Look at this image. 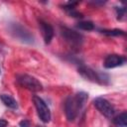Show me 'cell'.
Masks as SVG:
<instances>
[{"instance_id": "1", "label": "cell", "mask_w": 127, "mask_h": 127, "mask_svg": "<svg viewBox=\"0 0 127 127\" xmlns=\"http://www.w3.org/2000/svg\"><path fill=\"white\" fill-rule=\"evenodd\" d=\"M88 99V94L80 91L77 92L74 95H69L64 103V111L65 116L68 121H73L76 116L78 115V112L82 109L85 102Z\"/></svg>"}, {"instance_id": "2", "label": "cell", "mask_w": 127, "mask_h": 127, "mask_svg": "<svg viewBox=\"0 0 127 127\" xmlns=\"http://www.w3.org/2000/svg\"><path fill=\"white\" fill-rule=\"evenodd\" d=\"M78 72L82 77L99 84H107L109 82V77L105 73H100L86 65H80L78 67Z\"/></svg>"}, {"instance_id": "3", "label": "cell", "mask_w": 127, "mask_h": 127, "mask_svg": "<svg viewBox=\"0 0 127 127\" xmlns=\"http://www.w3.org/2000/svg\"><path fill=\"white\" fill-rule=\"evenodd\" d=\"M17 81L18 83L31 90V91H40L43 89V85L42 83L37 79L35 78L34 76H31V75H28V74H20L17 76Z\"/></svg>"}, {"instance_id": "4", "label": "cell", "mask_w": 127, "mask_h": 127, "mask_svg": "<svg viewBox=\"0 0 127 127\" xmlns=\"http://www.w3.org/2000/svg\"><path fill=\"white\" fill-rule=\"evenodd\" d=\"M33 102L35 104V107L37 109V113H38V116L40 117V119L45 123L50 122L51 111H50V108L48 107L47 103L40 96H37V95L33 96Z\"/></svg>"}, {"instance_id": "5", "label": "cell", "mask_w": 127, "mask_h": 127, "mask_svg": "<svg viewBox=\"0 0 127 127\" xmlns=\"http://www.w3.org/2000/svg\"><path fill=\"white\" fill-rule=\"evenodd\" d=\"M93 103H94V106L97 108V110L101 114H103L105 117H107V118L113 117L115 110H114V107L111 105V103L108 100H106L103 97H97L94 99Z\"/></svg>"}, {"instance_id": "6", "label": "cell", "mask_w": 127, "mask_h": 127, "mask_svg": "<svg viewBox=\"0 0 127 127\" xmlns=\"http://www.w3.org/2000/svg\"><path fill=\"white\" fill-rule=\"evenodd\" d=\"M61 33H62V36L65 39V41H67L71 45L78 46L82 43V36L71 29H68L66 27H62Z\"/></svg>"}, {"instance_id": "7", "label": "cell", "mask_w": 127, "mask_h": 127, "mask_svg": "<svg viewBox=\"0 0 127 127\" xmlns=\"http://www.w3.org/2000/svg\"><path fill=\"white\" fill-rule=\"evenodd\" d=\"M126 59L119 55H109L104 60V67L106 68H113L119 65H122L125 63Z\"/></svg>"}, {"instance_id": "8", "label": "cell", "mask_w": 127, "mask_h": 127, "mask_svg": "<svg viewBox=\"0 0 127 127\" xmlns=\"http://www.w3.org/2000/svg\"><path fill=\"white\" fill-rule=\"evenodd\" d=\"M12 32L15 34V36L17 38L19 37V39L23 42H27V43L33 42V36L20 25H13Z\"/></svg>"}, {"instance_id": "9", "label": "cell", "mask_w": 127, "mask_h": 127, "mask_svg": "<svg viewBox=\"0 0 127 127\" xmlns=\"http://www.w3.org/2000/svg\"><path fill=\"white\" fill-rule=\"evenodd\" d=\"M40 27H41V31L44 37V41L46 44H50L53 37H54V28L47 22L41 21L40 22Z\"/></svg>"}, {"instance_id": "10", "label": "cell", "mask_w": 127, "mask_h": 127, "mask_svg": "<svg viewBox=\"0 0 127 127\" xmlns=\"http://www.w3.org/2000/svg\"><path fill=\"white\" fill-rule=\"evenodd\" d=\"M0 98L2 100V102L9 108L11 109H17L18 108V104H17V101L9 94H1L0 95Z\"/></svg>"}, {"instance_id": "11", "label": "cell", "mask_w": 127, "mask_h": 127, "mask_svg": "<svg viewBox=\"0 0 127 127\" xmlns=\"http://www.w3.org/2000/svg\"><path fill=\"white\" fill-rule=\"evenodd\" d=\"M113 122L118 127H126V125H127V113H126V111H123L121 114L116 116L114 118Z\"/></svg>"}, {"instance_id": "12", "label": "cell", "mask_w": 127, "mask_h": 127, "mask_svg": "<svg viewBox=\"0 0 127 127\" xmlns=\"http://www.w3.org/2000/svg\"><path fill=\"white\" fill-rule=\"evenodd\" d=\"M77 28L84 30V31H91L94 29V25L90 21H83V22H79L77 24Z\"/></svg>"}, {"instance_id": "13", "label": "cell", "mask_w": 127, "mask_h": 127, "mask_svg": "<svg viewBox=\"0 0 127 127\" xmlns=\"http://www.w3.org/2000/svg\"><path fill=\"white\" fill-rule=\"evenodd\" d=\"M102 34L107 35V36H124L125 32L119 29H114V30H102Z\"/></svg>"}, {"instance_id": "14", "label": "cell", "mask_w": 127, "mask_h": 127, "mask_svg": "<svg viewBox=\"0 0 127 127\" xmlns=\"http://www.w3.org/2000/svg\"><path fill=\"white\" fill-rule=\"evenodd\" d=\"M116 11H117V19L118 20H120L124 15H125V11H126V9L124 8V7H122V8H116Z\"/></svg>"}, {"instance_id": "15", "label": "cell", "mask_w": 127, "mask_h": 127, "mask_svg": "<svg viewBox=\"0 0 127 127\" xmlns=\"http://www.w3.org/2000/svg\"><path fill=\"white\" fill-rule=\"evenodd\" d=\"M20 127H30V122L28 120H23L20 122Z\"/></svg>"}, {"instance_id": "16", "label": "cell", "mask_w": 127, "mask_h": 127, "mask_svg": "<svg viewBox=\"0 0 127 127\" xmlns=\"http://www.w3.org/2000/svg\"><path fill=\"white\" fill-rule=\"evenodd\" d=\"M8 122L4 119H0V127H7Z\"/></svg>"}]
</instances>
